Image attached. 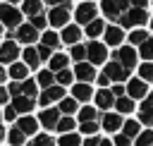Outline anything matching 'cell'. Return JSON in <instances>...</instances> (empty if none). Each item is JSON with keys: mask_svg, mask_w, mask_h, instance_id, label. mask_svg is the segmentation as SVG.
<instances>
[{"mask_svg": "<svg viewBox=\"0 0 153 146\" xmlns=\"http://www.w3.org/2000/svg\"><path fill=\"white\" fill-rule=\"evenodd\" d=\"M100 136H103V134H96V136H84L81 146H98V144H100Z\"/></svg>", "mask_w": 153, "mask_h": 146, "instance_id": "obj_53", "label": "cell"}, {"mask_svg": "<svg viewBox=\"0 0 153 146\" xmlns=\"http://www.w3.org/2000/svg\"><path fill=\"white\" fill-rule=\"evenodd\" d=\"M74 117H76V124H81V122H98L100 120V110L93 103H86V105H79V112Z\"/></svg>", "mask_w": 153, "mask_h": 146, "instance_id": "obj_28", "label": "cell"}, {"mask_svg": "<svg viewBox=\"0 0 153 146\" xmlns=\"http://www.w3.org/2000/svg\"><path fill=\"white\" fill-rule=\"evenodd\" d=\"M110 91H112V96H115V98H120V96H127V89H124V84H112V86H110Z\"/></svg>", "mask_w": 153, "mask_h": 146, "instance_id": "obj_52", "label": "cell"}, {"mask_svg": "<svg viewBox=\"0 0 153 146\" xmlns=\"http://www.w3.org/2000/svg\"><path fill=\"white\" fill-rule=\"evenodd\" d=\"M100 41H103L108 48H120V45L127 43V31H124L120 24H108V26H105V34H103Z\"/></svg>", "mask_w": 153, "mask_h": 146, "instance_id": "obj_16", "label": "cell"}, {"mask_svg": "<svg viewBox=\"0 0 153 146\" xmlns=\"http://www.w3.org/2000/svg\"><path fill=\"white\" fill-rule=\"evenodd\" d=\"M69 132H76V117H69V115H62L57 127H55V136L57 134H69Z\"/></svg>", "mask_w": 153, "mask_h": 146, "instance_id": "obj_36", "label": "cell"}, {"mask_svg": "<svg viewBox=\"0 0 153 146\" xmlns=\"http://www.w3.org/2000/svg\"><path fill=\"white\" fill-rule=\"evenodd\" d=\"M7 81H10V77H7V67L0 65V86H5Z\"/></svg>", "mask_w": 153, "mask_h": 146, "instance_id": "obj_56", "label": "cell"}, {"mask_svg": "<svg viewBox=\"0 0 153 146\" xmlns=\"http://www.w3.org/2000/svg\"><path fill=\"white\" fill-rule=\"evenodd\" d=\"M98 124H100V134H105V136H115L117 132H122L124 117H122L120 112H115V110H108V112H100Z\"/></svg>", "mask_w": 153, "mask_h": 146, "instance_id": "obj_7", "label": "cell"}, {"mask_svg": "<svg viewBox=\"0 0 153 146\" xmlns=\"http://www.w3.org/2000/svg\"><path fill=\"white\" fill-rule=\"evenodd\" d=\"M55 141H57V146H81L84 136L79 132H69V134H57Z\"/></svg>", "mask_w": 153, "mask_h": 146, "instance_id": "obj_37", "label": "cell"}, {"mask_svg": "<svg viewBox=\"0 0 153 146\" xmlns=\"http://www.w3.org/2000/svg\"><path fill=\"white\" fill-rule=\"evenodd\" d=\"M12 38L24 48V45H36L38 41H41V31L38 29H33L29 22H22L14 31H12Z\"/></svg>", "mask_w": 153, "mask_h": 146, "instance_id": "obj_11", "label": "cell"}, {"mask_svg": "<svg viewBox=\"0 0 153 146\" xmlns=\"http://www.w3.org/2000/svg\"><path fill=\"white\" fill-rule=\"evenodd\" d=\"M124 89H127V96L131 98V101H143L148 93H151V84H146L143 79H139L136 74H131V79L124 84Z\"/></svg>", "mask_w": 153, "mask_h": 146, "instance_id": "obj_17", "label": "cell"}, {"mask_svg": "<svg viewBox=\"0 0 153 146\" xmlns=\"http://www.w3.org/2000/svg\"><path fill=\"white\" fill-rule=\"evenodd\" d=\"M131 7H139V10H146L148 7V0H129Z\"/></svg>", "mask_w": 153, "mask_h": 146, "instance_id": "obj_55", "label": "cell"}, {"mask_svg": "<svg viewBox=\"0 0 153 146\" xmlns=\"http://www.w3.org/2000/svg\"><path fill=\"white\" fill-rule=\"evenodd\" d=\"M108 60H110V48L103 41H86V62L100 69Z\"/></svg>", "mask_w": 153, "mask_h": 146, "instance_id": "obj_3", "label": "cell"}, {"mask_svg": "<svg viewBox=\"0 0 153 146\" xmlns=\"http://www.w3.org/2000/svg\"><path fill=\"white\" fill-rule=\"evenodd\" d=\"M67 55H69L72 65H76V62H84V60H86V43H76V45L67 48Z\"/></svg>", "mask_w": 153, "mask_h": 146, "instance_id": "obj_39", "label": "cell"}, {"mask_svg": "<svg viewBox=\"0 0 153 146\" xmlns=\"http://www.w3.org/2000/svg\"><path fill=\"white\" fill-rule=\"evenodd\" d=\"M7 77H10V81H24V79L33 77V72H31L22 60H17V62H12V65L7 67Z\"/></svg>", "mask_w": 153, "mask_h": 146, "instance_id": "obj_27", "label": "cell"}, {"mask_svg": "<svg viewBox=\"0 0 153 146\" xmlns=\"http://www.w3.org/2000/svg\"><path fill=\"white\" fill-rule=\"evenodd\" d=\"M10 101H12V96H10V91H7V84H5V86H0V108L10 105Z\"/></svg>", "mask_w": 153, "mask_h": 146, "instance_id": "obj_51", "label": "cell"}, {"mask_svg": "<svg viewBox=\"0 0 153 146\" xmlns=\"http://www.w3.org/2000/svg\"><path fill=\"white\" fill-rule=\"evenodd\" d=\"M134 146H153V129H141V134L134 139Z\"/></svg>", "mask_w": 153, "mask_h": 146, "instance_id": "obj_44", "label": "cell"}, {"mask_svg": "<svg viewBox=\"0 0 153 146\" xmlns=\"http://www.w3.org/2000/svg\"><path fill=\"white\" fill-rule=\"evenodd\" d=\"M110 60H115V62H120L124 69H129V72H136V67H139V53H136V48L134 45H129V43H124V45H120V48H115V50H110Z\"/></svg>", "mask_w": 153, "mask_h": 146, "instance_id": "obj_2", "label": "cell"}, {"mask_svg": "<svg viewBox=\"0 0 153 146\" xmlns=\"http://www.w3.org/2000/svg\"><path fill=\"white\" fill-rule=\"evenodd\" d=\"M17 60H22V45L14 38H2L0 41V65L10 67Z\"/></svg>", "mask_w": 153, "mask_h": 146, "instance_id": "obj_12", "label": "cell"}, {"mask_svg": "<svg viewBox=\"0 0 153 146\" xmlns=\"http://www.w3.org/2000/svg\"><path fill=\"white\" fill-rule=\"evenodd\" d=\"M43 5H48V10L50 7H74L72 0H43Z\"/></svg>", "mask_w": 153, "mask_h": 146, "instance_id": "obj_50", "label": "cell"}, {"mask_svg": "<svg viewBox=\"0 0 153 146\" xmlns=\"http://www.w3.org/2000/svg\"><path fill=\"white\" fill-rule=\"evenodd\" d=\"M129 7H131L129 0H103V2H100V12H103V17H105L110 24H117L120 17H122Z\"/></svg>", "mask_w": 153, "mask_h": 146, "instance_id": "obj_9", "label": "cell"}, {"mask_svg": "<svg viewBox=\"0 0 153 146\" xmlns=\"http://www.w3.org/2000/svg\"><path fill=\"white\" fill-rule=\"evenodd\" d=\"M24 14L17 5H7V2H0V24L5 26V31H14L19 24H22Z\"/></svg>", "mask_w": 153, "mask_h": 146, "instance_id": "obj_8", "label": "cell"}, {"mask_svg": "<svg viewBox=\"0 0 153 146\" xmlns=\"http://www.w3.org/2000/svg\"><path fill=\"white\" fill-rule=\"evenodd\" d=\"M136 101H131L129 96H120V98H115V112H120L122 117H134L136 115Z\"/></svg>", "mask_w": 153, "mask_h": 146, "instance_id": "obj_26", "label": "cell"}, {"mask_svg": "<svg viewBox=\"0 0 153 146\" xmlns=\"http://www.w3.org/2000/svg\"><path fill=\"white\" fill-rule=\"evenodd\" d=\"M19 10H22V14L24 17H36V14H43L45 10H43V0H22V5H19Z\"/></svg>", "mask_w": 153, "mask_h": 146, "instance_id": "obj_30", "label": "cell"}, {"mask_svg": "<svg viewBox=\"0 0 153 146\" xmlns=\"http://www.w3.org/2000/svg\"><path fill=\"white\" fill-rule=\"evenodd\" d=\"M98 146H115V144H112V136H105V134H103V136H100V144H98Z\"/></svg>", "mask_w": 153, "mask_h": 146, "instance_id": "obj_57", "label": "cell"}, {"mask_svg": "<svg viewBox=\"0 0 153 146\" xmlns=\"http://www.w3.org/2000/svg\"><path fill=\"white\" fill-rule=\"evenodd\" d=\"M29 24H31L33 29H38V31H45V29H48V17H45V12H43V14L31 17V19H29Z\"/></svg>", "mask_w": 153, "mask_h": 146, "instance_id": "obj_46", "label": "cell"}, {"mask_svg": "<svg viewBox=\"0 0 153 146\" xmlns=\"http://www.w3.org/2000/svg\"><path fill=\"white\" fill-rule=\"evenodd\" d=\"M0 36H5V26L2 24H0Z\"/></svg>", "mask_w": 153, "mask_h": 146, "instance_id": "obj_60", "label": "cell"}, {"mask_svg": "<svg viewBox=\"0 0 153 146\" xmlns=\"http://www.w3.org/2000/svg\"><path fill=\"white\" fill-rule=\"evenodd\" d=\"M65 96H67V89H65V86H60V84H53V86H48V89L38 91L36 103H38V108H53V105H57Z\"/></svg>", "mask_w": 153, "mask_h": 146, "instance_id": "obj_5", "label": "cell"}, {"mask_svg": "<svg viewBox=\"0 0 153 146\" xmlns=\"http://www.w3.org/2000/svg\"><path fill=\"white\" fill-rule=\"evenodd\" d=\"M5 144H7V124L0 122V146H5Z\"/></svg>", "mask_w": 153, "mask_h": 146, "instance_id": "obj_54", "label": "cell"}, {"mask_svg": "<svg viewBox=\"0 0 153 146\" xmlns=\"http://www.w3.org/2000/svg\"><path fill=\"white\" fill-rule=\"evenodd\" d=\"M100 72H103V74H108V79H110L112 84H127V81L131 79V74H134V72L124 69L120 62H115V60H108V62L100 67Z\"/></svg>", "mask_w": 153, "mask_h": 146, "instance_id": "obj_13", "label": "cell"}, {"mask_svg": "<svg viewBox=\"0 0 153 146\" xmlns=\"http://www.w3.org/2000/svg\"><path fill=\"white\" fill-rule=\"evenodd\" d=\"M93 105L100 110V112H108L115 108V96L110 89H96V96H93Z\"/></svg>", "mask_w": 153, "mask_h": 146, "instance_id": "obj_23", "label": "cell"}, {"mask_svg": "<svg viewBox=\"0 0 153 146\" xmlns=\"http://www.w3.org/2000/svg\"><path fill=\"white\" fill-rule=\"evenodd\" d=\"M26 144H29V139H26L14 124H10V127H7V144H5V146H26Z\"/></svg>", "mask_w": 153, "mask_h": 146, "instance_id": "obj_35", "label": "cell"}, {"mask_svg": "<svg viewBox=\"0 0 153 146\" xmlns=\"http://www.w3.org/2000/svg\"><path fill=\"white\" fill-rule=\"evenodd\" d=\"M148 22H151V17H148V10H139V7H129L122 17H120V26L124 29V31H131V29H146L148 26Z\"/></svg>", "mask_w": 153, "mask_h": 146, "instance_id": "obj_1", "label": "cell"}, {"mask_svg": "<svg viewBox=\"0 0 153 146\" xmlns=\"http://www.w3.org/2000/svg\"><path fill=\"white\" fill-rule=\"evenodd\" d=\"M60 117L62 115H60L57 105H53V108H38L36 110V120L41 124V132H48V134H55V127H57Z\"/></svg>", "mask_w": 153, "mask_h": 146, "instance_id": "obj_6", "label": "cell"}, {"mask_svg": "<svg viewBox=\"0 0 153 146\" xmlns=\"http://www.w3.org/2000/svg\"><path fill=\"white\" fill-rule=\"evenodd\" d=\"M45 67H48L53 74H57V72H62V69L72 67V60H69L67 50H55V53H53V57L45 62Z\"/></svg>", "mask_w": 153, "mask_h": 146, "instance_id": "obj_22", "label": "cell"}, {"mask_svg": "<svg viewBox=\"0 0 153 146\" xmlns=\"http://www.w3.org/2000/svg\"><path fill=\"white\" fill-rule=\"evenodd\" d=\"M110 86H112V81L108 79V74L98 72V77H96V89H110Z\"/></svg>", "mask_w": 153, "mask_h": 146, "instance_id": "obj_49", "label": "cell"}, {"mask_svg": "<svg viewBox=\"0 0 153 146\" xmlns=\"http://www.w3.org/2000/svg\"><path fill=\"white\" fill-rule=\"evenodd\" d=\"M38 43L48 45L50 50H60V48H62L60 31H55V29H45V31H41V41H38Z\"/></svg>", "mask_w": 153, "mask_h": 146, "instance_id": "obj_29", "label": "cell"}, {"mask_svg": "<svg viewBox=\"0 0 153 146\" xmlns=\"http://www.w3.org/2000/svg\"><path fill=\"white\" fill-rule=\"evenodd\" d=\"M60 38H62V45L72 48V45H76V43H84V29L72 22V24H67L65 29H60Z\"/></svg>", "mask_w": 153, "mask_h": 146, "instance_id": "obj_20", "label": "cell"}, {"mask_svg": "<svg viewBox=\"0 0 153 146\" xmlns=\"http://www.w3.org/2000/svg\"><path fill=\"white\" fill-rule=\"evenodd\" d=\"M22 62H24L31 72H38V69L43 67V62H41V57H38L36 45H24V48H22Z\"/></svg>", "mask_w": 153, "mask_h": 146, "instance_id": "obj_25", "label": "cell"}, {"mask_svg": "<svg viewBox=\"0 0 153 146\" xmlns=\"http://www.w3.org/2000/svg\"><path fill=\"white\" fill-rule=\"evenodd\" d=\"M72 72H74V79L76 81H84V84H96V77H98V67H93L91 62H76L72 65Z\"/></svg>", "mask_w": 153, "mask_h": 146, "instance_id": "obj_18", "label": "cell"}, {"mask_svg": "<svg viewBox=\"0 0 153 146\" xmlns=\"http://www.w3.org/2000/svg\"><path fill=\"white\" fill-rule=\"evenodd\" d=\"M67 93L79 103V105H86V103H93V96H96V86L93 84H84V81H74Z\"/></svg>", "mask_w": 153, "mask_h": 146, "instance_id": "obj_14", "label": "cell"}, {"mask_svg": "<svg viewBox=\"0 0 153 146\" xmlns=\"http://www.w3.org/2000/svg\"><path fill=\"white\" fill-rule=\"evenodd\" d=\"M57 110H60V115H69V117H74V115L79 112V103H76V101L67 93V96L57 103Z\"/></svg>", "mask_w": 153, "mask_h": 146, "instance_id": "obj_33", "label": "cell"}, {"mask_svg": "<svg viewBox=\"0 0 153 146\" xmlns=\"http://www.w3.org/2000/svg\"><path fill=\"white\" fill-rule=\"evenodd\" d=\"M36 50H38V57H41V62H43V65H45V62L53 57V53H55V50H50V48H48V45H43V43H38V45H36Z\"/></svg>", "mask_w": 153, "mask_h": 146, "instance_id": "obj_47", "label": "cell"}, {"mask_svg": "<svg viewBox=\"0 0 153 146\" xmlns=\"http://www.w3.org/2000/svg\"><path fill=\"white\" fill-rule=\"evenodd\" d=\"M74 81H76V79H74L72 67H67V69H62V72H57V74H55V84H60V86H65V89H69Z\"/></svg>", "mask_w": 153, "mask_h": 146, "instance_id": "obj_42", "label": "cell"}, {"mask_svg": "<svg viewBox=\"0 0 153 146\" xmlns=\"http://www.w3.org/2000/svg\"><path fill=\"white\" fill-rule=\"evenodd\" d=\"M14 127H17L26 139H33V136L41 132V124H38V120H36V112H33V115H19L17 122H14Z\"/></svg>", "mask_w": 153, "mask_h": 146, "instance_id": "obj_19", "label": "cell"}, {"mask_svg": "<svg viewBox=\"0 0 153 146\" xmlns=\"http://www.w3.org/2000/svg\"><path fill=\"white\" fill-rule=\"evenodd\" d=\"M98 12H100V7H98L96 2H91V0H84V2H79V5L74 7L72 17H74V24H79V26L84 29L88 22L98 19Z\"/></svg>", "mask_w": 153, "mask_h": 146, "instance_id": "obj_4", "label": "cell"}, {"mask_svg": "<svg viewBox=\"0 0 153 146\" xmlns=\"http://www.w3.org/2000/svg\"><path fill=\"white\" fill-rule=\"evenodd\" d=\"M33 79H36V84H38V89H41V91L55 84V74H53L48 67H41L38 72H33Z\"/></svg>", "mask_w": 153, "mask_h": 146, "instance_id": "obj_31", "label": "cell"}, {"mask_svg": "<svg viewBox=\"0 0 153 146\" xmlns=\"http://www.w3.org/2000/svg\"><path fill=\"white\" fill-rule=\"evenodd\" d=\"M151 38V31L148 29H131V31H127V43L129 45H134V48H139L143 41H148Z\"/></svg>", "mask_w": 153, "mask_h": 146, "instance_id": "obj_32", "label": "cell"}, {"mask_svg": "<svg viewBox=\"0 0 153 146\" xmlns=\"http://www.w3.org/2000/svg\"><path fill=\"white\" fill-rule=\"evenodd\" d=\"M0 122H2V108H0Z\"/></svg>", "mask_w": 153, "mask_h": 146, "instance_id": "obj_61", "label": "cell"}, {"mask_svg": "<svg viewBox=\"0 0 153 146\" xmlns=\"http://www.w3.org/2000/svg\"><path fill=\"white\" fill-rule=\"evenodd\" d=\"M72 12H74V7H50L48 12H45V17H48V29H65L67 24H72Z\"/></svg>", "mask_w": 153, "mask_h": 146, "instance_id": "obj_10", "label": "cell"}, {"mask_svg": "<svg viewBox=\"0 0 153 146\" xmlns=\"http://www.w3.org/2000/svg\"><path fill=\"white\" fill-rule=\"evenodd\" d=\"M134 117L141 122V127L153 129V89H151V93H148L143 101H139V105H136V115H134Z\"/></svg>", "mask_w": 153, "mask_h": 146, "instance_id": "obj_15", "label": "cell"}, {"mask_svg": "<svg viewBox=\"0 0 153 146\" xmlns=\"http://www.w3.org/2000/svg\"><path fill=\"white\" fill-rule=\"evenodd\" d=\"M136 77L153 86V62H139V67H136Z\"/></svg>", "mask_w": 153, "mask_h": 146, "instance_id": "obj_41", "label": "cell"}, {"mask_svg": "<svg viewBox=\"0 0 153 146\" xmlns=\"http://www.w3.org/2000/svg\"><path fill=\"white\" fill-rule=\"evenodd\" d=\"M17 117H19V112H17L12 105H5V108H2V122H5L7 127H10V124H14V122H17Z\"/></svg>", "mask_w": 153, "mask_h": 146, "instance_id": "obj_45", "label": "cell"}, {"mask_svg": "<svg viewBox=\"0 0 153 146\" xmlns=\"http://www.w3.org/2000/svg\"><path fill=\"white\" fill-rule=\"evenodd\" d=\"M105 26H108V22L105 19H93V22H88L86 26H84V38L86 41H100L103 38V34H105Z\"/></svg>", "mask_w": 153, "mask_h": 146, "instance_id": "obj_24", "label": "cell"}, {"mask_svg": "<svg viewBox=\"0 0 153 146\" xmlns=\"http://www.w3.org/2000/svg\"><path fill=\"white\" fill-rule=\"evenodd\" d=\"M141 129H143V127H141V122H139L136 117H124V124H122V134H127L131 141H134V139L141 134Z\"/></svg>", "mask_w": 153, "mask_h": 146, "instance_id": "obj_34", "label": "cell"}, {"mask_svg": "<svg viewBox=\"0 0 153 146\" xmlns=\"http://www.w3.org/2000/svg\"><path fill=\"white\" fill-rule=\"evenodd\" d=\"M26 146H57L55 141V134H48V132H38L33 139H29Z\"/></svg>", "mask_w": 153, "mask_h": 146, "instance_id": "obj_38", "label": "cell"}, {"mask_svg": "<svg viewBox=\"0 0 153 146\" xmlns=\"http://www.w3.org/2000/svg\"><path fill=\"white\" fill-rule=\"evenodd\" d=\"M7 5H17V2H22V0H5Z\"/></svg>", "mask_w": 153, "mask_h": 146, "instance_id": "obj_58", "label": "cell"}, {"mask_svg": "<svg viewBox=\"0 0 153 146\" xmlns=\"http://www.w3.org/2000/svg\"><path fill=\"white\" fill-rule=\"evenodd\" d=\"M76 132L81 136H96V134H100V124L98 122H81V124H76Z\"/></svg>", "mask_w": 153, "mask_h": 146, "instance_id": "obj_43", "label": "cell"}, {"mask_svg": "<svg viewBox=\"0 0 153 146\" xmlns=\"http://www.w3.org/2000/svg\"><path fill=\"white\" fill-rule=\"evenodd\" d=\"M112 144H115V146H134V141H131L127 134H122V132H117V134L112 136Z\"/></svg>", "mask_w": 153, "mask_h": 146, "instance_id": "obj_48", "label": "cell"}, {"mask_svg": "<svg viewBox=\"0 0 153 146\" xmlns=\"http://www.w3.org/2000/svg\"><path fill=\"white\" fill-rule=\"evenodd\" d=\"M10 105H12L19 115H33V112L38 110L36 98H29V96H14V98L10 101Z\"/></svg>", "mask_w": 153, "mask_h": 146, "instance_id": "obj_21", "label": "cell"}, {"mask_svg": "<svg viewBox=\"0 0 153 146\" xmlns=\"http://www.w3.org/2000/svg\"><path fill=\"white\" fill-rule=\"evenodd\" d=\"M148 31H153V17H151V22H148Z\"/></svg>", "mask_w": 153, "mask_h": 146, "instance_id": "obj_59", "label": "cell"}, {"mask_svg": "<svg viewBox=\"0 0 153 146\" xmlns=\"http://www.w3.org/2000/svg\"><path fill=\"white\" fill-rule=\"evenodd\" d=\"M136 53H139V60H141V62H153V36H151L148 41H143V43L136 48Z\"/></svg>", "mask_w": 153, "mask_h": 146, "instance_id": "obj_40", "label": "cell"}]
</instances>
